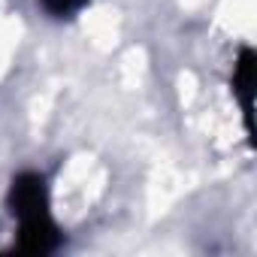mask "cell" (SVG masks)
I'll return each mask as SVG.
<instances>
[{
    "instance_id": "cell-3",
    "label": "cell",
    "mask_w": 257,
    "mask_h": 257,
    "mask_svg": "<svg viewBox=\"0 0 257 257\" xmlns=\"http://www.w3.org/2000/svg\"><path fill=\"white\" fill-rule=\"evenodd\" d=\"M40 4H43V10H46L49 16H55V19H70V16H76L79 10L88 7V0H40Z\"/></svg>"
},
{
    "instance_id": "cell-1",
    "label": "cell",
    "mask_w": 257,
    "mask_h": 257,
    "mask_svg": "<svg viewBox=\"0 0 257 257\" xmlns=\"http://www.w3.org/2000/svg\"><path fill=\"white\" fill-rule=\"evenodd\" d=\"M7 206L19 221V251L22 254H55L64 242V233L52 215V194L43 173L25 170L10 182Z\"/></svg>"
},
{
    "instance_id": "cell-2",
    "label": "cell",
    "mask_w": 257,
    "mask_h": 257,
    "mask_svg": "<svg viewBox=\"0 0 257 257\" xmlns=\"http://www.w3.org/2000/svg\"><path fill=\"white\" fill-rule=\"evenodd\" d=\"M254 85H257V58H254V49L242 46L233 64V97L239 100L248 137H254Z\"/></svg>"
}]
</instances>
